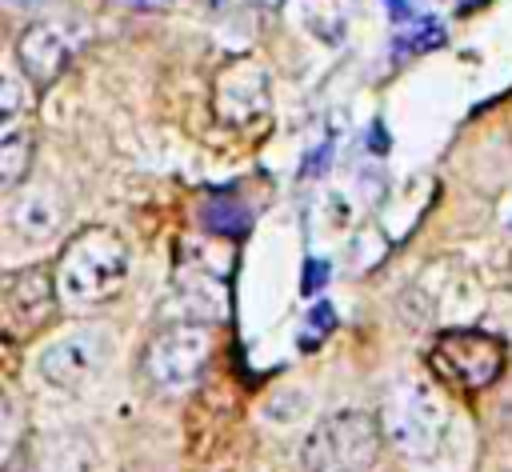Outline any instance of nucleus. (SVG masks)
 Instances as JSON below:
<instances>
[{"label":"nucleus","mask_w":512,"mask_h":472,"mask_svg":"<svg viewBox=\"0 0 512 472\" xmlns=\"http://www.w3.org/2000/svg\"><path fill=\"white\" fill-rule=\"evenodd\" d=\"M376 420H380L384 440L412 464L440 468L448 460V452H452L456 412H452L448 396L424 376L392 380Z\"/></svg>","instance_id":"1"},{"label":"nucleus","mask_w":512,"mask_h":472,"mask_svg":"<svg viewBox=\"0 0 512 472\" xmlns=\"http://www.w3.org/2000/svg\"><path fill=\"white\" fill-rule=\"evenodd\" d=\"M128 280V244L116 228L88 224L80 228L56 256L52 284L56 296L72 308H100L120 296Z\"/></svg>","instance_id":"2"},{"label":"nucleus","mask_w":512,"mask_h":472,"mask_svg":"<svg viewBox=\"0 0 512 472\" xmlns=\"http://www.w3.org/2000/svg\"><path fill=\"white\" fill-rule=\"evenodd\" d=\"M384 448V432L376 412L340 408L312 424L300 444L304 472H372Z\"/></svg>","instance_id":"3"},{"label":"nucleus","mask_w":512,"mask_h":472,"mask_svg":"<svg viewBox=\"0 0 512 472\" xmlns=\"http://www.w3.org/2000/svg\"><path fill=\"white\" fill-rule=\"evenodd\" d=\"M212 360V328L200 320H176L164 324L148 344H144V376L156 392H188L200 384L204 368Z\"/></svg>","instance_id":"4"},{"label":"nucleus","mask_w":512,"mask_h":472,"mask_svg":"<svg viewBox=\"0 0 512 472\" xmlns=\"http://www.w3.org/2000/svg\"><path fill=\"white\" fill-rule=\"evenodd\" d=\"M508 352L496 336L480 328H444L428 348V368L436 380L460 392H484L504 376Z\"/></svg>","instance_id":"5"},{"label":"nucleus","mask_w":512,"mask_h":472,"mask_svg":"<svg viewBox=\"0 0 512 472\" xmlns=\"http://www.w3.org/2000/svg\"><path fill=\"white\" fill-rule=\"evenodd\" d=\"M56 284H52V272L44 264H28L20 272L8 276L4 292H0V328L16 340H28L36 336L52 312H56Z\"/></svg>","instance_id":"6"},{"label":"nucleus","mask_w":512,"mask_h":472,"mask_svg":"<svg viewBox=\"0 0 512 472\" xmlns=\"http://www.w3.org/2000/svg\"><path fill=\"white\" fill-rule=\"evenodd\" d=\"M212 108L228 128H252L272 108V80L256 60H232L212 84Z\"/></svg>","instance_id":"7"},{"label":"nucleus","mask_w":512,"mask_h":472,"mask_svg":"<svg viewBox=\"0 0 512 472\" xmlns=\"http://www.w3.org/2000/svg\"><path fill=\"white\" fill-rule=\"evenodd\" d=\"M108 352H112L108 328L88 324V328H80V332H72V336H64V340L48 344V348L40 352V372H44L48 384L72 392V388L88 384V380L104 368Z\"/></svg>","instance_id":"8"},{"label":"nucleus","mask_w":512,"mask_h":472,"mask_svg":"<svg viewBox=\"0 0 512 472\" xmlns=\"http://www.w3.org/2000/svg\"><path fill=\"white\" fill-rule=\"evenodd\" d=\"M68 52H72L68 40H64L60 28H52V24H32V28H24L20 40H16L20 72H24L32 84H40V88H48V84L64 72Z\"/></svg>","instance_id":"9"},{"label":"nucleus","mask_w":512,"mask_h":472,"mask_svg":"<svg viewBox=\"0 0 512 472\" xmlns=\"http://www.w3.org/2000/svg\"><path fill=\"white\" fill-rule=\"evenodd\" d=\"M68 204L56 188H20L16 200L8 204V228L20 232L24 240H48L64 224Z\"/></svg>","instance_id":"10"},{"label":"nucleus","mask_w":512,"mask_h":472,"mask_svg":"<svg viewBox=\"0 0 512 472\" xmlns=\"http://www.w3.org/2000/svg\"><path fill=\"white\" fill-rule=\"evenodd\" d=\"M32 152H36V140L32 132L16 128L8 136H0V188H20L28 168H32Z\"/></svg>","instance_id":"11"},{"label":"nucleus","mask_w":512,"mask_h":472,"mask_svg":"<svg viewBox=\"0 0 512 472\" xmlns=\"http://www.w3.org/2000/svg\"><path fill=\"white\" fill-rule=\"evenodd\" d=\"M204 224L212 232H220V236H244L248 232V208L240 200H232V196L208 200L204 204Z\"/></svg>","instance_id":"12"},{"label":"nucleus","mask_w":512,"mask_h":472,"mask_svg":"<svg viewBox=\"0 0 512 472\" xmlns=\"http://www.w3.org/2000/svg\"><path fill=\"white\" fill-rule=\"evenodd\" d=\"M436 44H444V32H440V24L436 20H424L420 28H412V36H400V52H424V48H436Z\"/></svg>","instance_id":"13"},{"label":"nucleus","mask_w":512,"mask_h":472,"mask_svg":"<svg viewBox=\"0 0 512 472\" xmlns=\"http://www.w3.org/2000/svg\"><path fill=\"white\" fill-rule=\"evenodd\" d=\"M20 108H24V88L16 84V76H12V72H4V68H0V124H8Z\"/></svg>","instance_id":"14"},{"label":"nucleus","mask_w":512,"mask_h":472,"mask_svg":"<svg viewBox=\"0 0 512 472\" xmlns=\"http://www.w3.org/2000/svg\"><path fill=\"white\" fill-rule=\"evenodd\" d=\"M12 428H16V404H12L8 388L0 384V440H8V436H12Z\"/></svg>","instance_id":"15"},{"label":"nucleus","mask_w":512,"mask_h":472,"mask_svg":"<svg viewBox=\"0 0 512 472\" xmlns=\"http://www.w3.org/2000/svg\"><path fill=\"white\" fill-rule=\"evenodd\" d=\"M316 276L324 280V276H328V264H316V260L308 264V280H304V292H316Z\"/></svg>","instance_id":"16"},{"label":"nucleus","mask_w":512,"mask_h":472,"mask_svg":"<svg viewBox=\"0 0 512 472\" xmlns=\"http://www.w3.org/2000/svg\"><path fill=\"white\" fill-rule=\"evenodd\" d=\"M388 4V12H392V20H408L412 16V8H408V0H384Z\"/></svg>","instance_id":"17"},{"label":"nucleus","mask_w":512,"mask_h":472,"mask_svg":"<svg viewBox=\"0 0 512 472\" xmlns=\"http://www.w3.org/2000/svg\"><path fill=\"white\" fill-rule=\"evenodd\" d=\"M260 4H268V8H276V4H284V0H260Z\"/></svg>","instance_id":"18"}]
</instances>
